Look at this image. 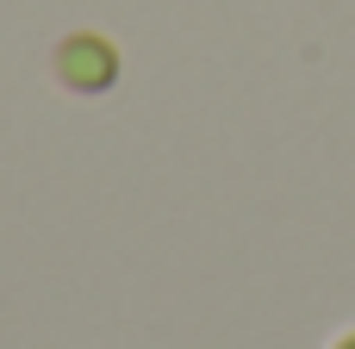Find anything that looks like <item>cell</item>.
Returning <instances> with one entry per match:
<instances>
[{
	"label": "cell",
	"instance_id": "6da1fadb",
	"mask_svg": "<svg viewBox=\"0 0 355 349\" xmlns=\"http://www.w3.org/2000/svg\"><path fill=\"white\" fill-rule=\"evenodd\" d=\"M331 349H355V331H337V337H331Z\"/></svg>",
	"mask_w": 355,
	"mask_h": 349
}]
</instances>
